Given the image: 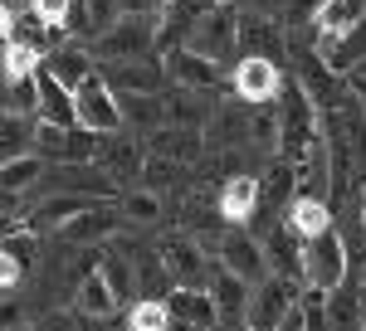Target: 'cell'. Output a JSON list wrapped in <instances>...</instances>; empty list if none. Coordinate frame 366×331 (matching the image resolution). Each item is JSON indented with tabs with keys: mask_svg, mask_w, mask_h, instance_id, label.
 Instances as JSON below:
<instances>
[{
	"mask_svg": "<svg viewBox=\"0 0 366 331\" xmlns=\"http://www.w3.org/2000/svg\"><path fill=\"white\" fill-rule=\"evenodd\" d=\"M157 29H162V15H117L113 29H103L98 39H88V54L98 58V63L147 58V54H157Z\"/></svg>",
	"mask_w": 366,
	"mask_h": 331,
	"instance_id": "cell-1",
	"label": "cell"
},
{
	"mask_svg": "<svg viewBox=\"0 0 366 331\" xmlns=\"http://www.w3.org/2000/svg\"><path fill=\"white\" fill-rule=\"evenodd\" d=\"M274 112H279V156L298 161V156L308 151L312 132H317V103L308 98V88L293 78V83H283Z\"/></svg>",
	"mask_w": 366,
	"mask_h": 331,
	"instance_id": "cell-2",
	"label": "cell"
},
{
	"mask_svg": "<svg viewBox=\"0 0 366 331\" xmlns=\"http://www.w3.org/2000/svg\"><path fill=\"white\" fill-rule=\"evenodd\" d=\"M352 277V258H347V239L337 229H322L317 239H303V287L332 292Z\"/></svg>",
	"mask_w": 366,
	"mask_h": 331,
	"instance_id": "cell-3",
	"label": "cell"
},
{
	"mask_svg": "<svg viewBox=\"0 0 366 331\" xmlns=\"http://www.w3.org/2000/svg\"><path fill=\"white\" fill-rule=\"evenodd\" d=\"M186 49H196V54L215 58V63H229V58H239V10L234 5H215V10H205L191 34H186Z\"/></svg>",
	"mask_w": 366,
	"mask_h": 331,
	"instance_id": "cell-4",
	"label": "cell"
},
{
	"mask_svg": "<svg viewBox=\"0 0 366 331\" xmlns=\"http://www.w3.org/2000/svg\"><path fill=\"white\" fill-rule=\"evenodd\" d=\"M229 93L244 103V108H259V103H279L283 93V63L264 54H244L229 73Z\"/></svg>",
	"mask_w": 366,
	"mask_h": 331,
	"instance_id": "cell-5",
	"label": "cell"
},
{
	"mask_svg": "<svg viewBox=\"0 0 366 331\" xmlns=\"http://www.w3.org/2000/svg\"><path fill=\"white\" fill-rule=\"evenodd\" d=\"M298 287H303V282H293V277H279V273L259 277V282H254V292H249L244 327H254V331H274L283 317L298 307Z\"/></svg>",
	"mask_w": 366,
	"mask_h": 331,
	"instance_id": "cell-6",
	"label": "cell"
},
{
	"mask_svg": "<svg viewBox=\"0 0 366 331\" xmlns=\"http://www.w3.org/2000/svg\"><path fill=\"white\" fill-rule=\"evenodd\" d=\"M93 151H98V132L34 122V156L39 161H93Z\"/></svg>",
	"mask_w": 366,
	"mask_h": 331,
	"instance_id": "cell-7",
	"label": "cell"
},
{
	"mask_svg": "<svg viewBox=\"0 0 366 331\" xmlns=\"http://www.w3.org/2000/svg\"><path fill=\"white\" fill-rule=\"evenodd\" d=\"M103 83L113 93H162L167 88V58L147 54V58H122V63H98Z\"/></svg>",
	"mask_w": 366,
	"mask_h": 331,
	"instance_id": "cell-8",
	"label": "cell"
},
{
	"mask_svg": "<svg viewBox=\"0 0 366 331\" xmlns=\"http://www.w3.org/2000/svg\"><path fill=\"white\" fill-rule=\"evenodd\" d=\"M74 103H79V127H88V132H117L122 127V108H117V93L103 83V73H93V78H84L79 88H74Z\"/></svg>",
	"mask_w": 366,
	"mask_h": 331,
	"instance_id": "cell-9",
	"label": "cell"
},
{
	"mask_svg": "<svg viewBox=\"0 0 366 331\" xmlns=\"http://www.w3.org/2000/svg\"><path fill=\"white\" fill-rule=\"evenodd\" d=\"M93 161L103 166L113 180H142V166H147V141H142L137 132L127 137L122 127H117V132H103V137H98V151H93Z\"/></svg>",
	"mask_w": 366,
	"mask_h": 331,
	"instance_id": "cell-10",
	"label": "cell"
},
{
	"mask_svg": "<svg viewBox=\"0 0 366 331\" xmlns=\"http://www.w3.org/2000/svg\"><path fill=\"white\" fill-rule=\"evenodd\" d=\"M215 258L225 263L229 273H239L244 282H259V277H269V258H264V239H254L244 224H229L220 248H215Z\"/></svg>",
	"mask_w": 366,
	"mask_h": 331,
	"instance_id": "cell-11",
	"label": "cell"
},
{
	"mask_svg": "<svg viewBox=\"0 0 366 331\" xmlns=\"http://www.w3.org/2000/svg\"><path fill=\"white\" fill-rule=\"evenodd\" d=\"M34 93H39V103H34V117H39V122L79 127V103H74V88H69L64 78H54V68H49V63H39V68H34Z\"/></svg>",
	"mask_w": 366,
	"mask_h": 331,
	"instance_id": "cell-12",
	"label": "cell"
},
{
	"mask_svg": "<svg viewBox=\"0 0 366 331\" xmlns=\"http://www.w3.org/2000/svg\"><path fill=\"white\" fill-rule=\"evenodd\" d=\"M162 258H167V273L176 287H205V248L196 244V234H167L162 239Z\"/></svg>",
	"mask_w": 366,
	"mask_h": 331,
	"instance_id": "cell-13",
	"label": "cell"
},
{
	"mask_svg": "<svg viewBox=\"0 0 366 331\" xmlns=\"http://www.w3.org/2000/svg\"><path fill=\"white\" fill-rule=\"evenodd\" d=\"M298 170V195H312V200H327L332 185H337V170H332V151H327V137H322V127L312 132L308 151L293 161Z\"/></svg>",
	"mask_w": 366,
	"mask_h": 331,
	"instance_id": "cell-14",
	"label": "cell"
},
{
	"mask_svg": "<svg viewBox=\"0 0 366 331\" xmlns=\"http://www.w3.org/2000/svg\"><path fill=\"white\" fill-rule=\"evenodd\" d=\"M167 58V78L176 83V88H200V93H215L220 83H225V63H215V58H205L196 54V49H171Z\"/></svg>",
	"mask_w": 366,
	"mask_h": 331,
	"instance_id": "cell-15",
	"label": "cell"
},
{
	"mask_svg": "<svg viewBox=\"0 0 366 331\" xmlns=\"http://www.w3.org/2000/svg\"><path fill=\"white\" fill-rule=\"evenodd\" d=\"M205 292H210V302H215V312H220L225 327H244L254 282H244L239 273H229L225 263H215V268H210V282H205Z\"/></svg>",
	"mask_w": 366,
	"mask_h": 331,
	"instance_id": "cell-16",
	"label": "cell"
},
{
	"mask_svg": "<svg viewBox=\"0 0 366 331\" xmlns=\"http://www.w3.org/2000/svg\"><path fill=\"white\" fill-rule=\"evenodd\" d=\"M142 141H147V151H152V156H167V161L191 166V161H200V151H205V127L162 122V127H152Z\"/></svg>",
	"mask_w": 366,
	"mask_h": 331,
	"instance_id": "cell-17",
	"label": "cell"
},
{
	"mask_svg": "<svg viewBox=\"0 0 366 331\" xmlns=\"http://www.w3.org/2000/svg\"><path fill=\"white\" fill-rule=\"evenodd\" d=\"M244 54H264L283 63L288 58V29L274 25V15H239V58Z\"/></svg>",
	"mask_w": 366,
	"mask_h": 331,
	"instance_id": "cell-18",
	"label": "cell"
},
{
	"mask_svg": "<svg viewBox=\"0 0 366 331\" xmlns=\"http://www.w3.org/2000/svg\"><path fill=\"white\" fill-rule=\"evenodd\" d=\"M264 258H269V273L303 282V239L288 229V220H279L264 234Z\"/></svg>",
	"mask_w": 366,
	"mask_h": 331,
	"instance_id": "cell-19",
	"label": "cell"
},
{
	"mask_svg": "<svg viewBox=\"0 0 366 331\" xmlns=\"http://www.w3.org/2000/svg\"><path fill=\"white\" fill-rule=\"evenodd\" d=\"M220 215H225L229 224H249L254 210H259V180H254L249 170H234L225 185H220Z\"/></svg>",
	"mask_w": 366,
	"mask_h": 331,
	"instance_id": "cell-20",
	"label": "cell"
},
{
	"mask_svg": "<svg viewBox=\"0 0 366 331\" xmlns=\"http://www.w3.org/2000/svg\"><path fill=\"white\" fill-rule=\"evenodd\" d=\"M117 307H122V302H117V292L108 287V277L98 273V268H93V273H88L79 287H74V312H79V317H93V322H113Z\"/></svg>",
	"mask_w": 366,
	"mask_h": 331,
	"instance_id": "cell-21",
	"label": "cell"
},
{
	"mask_svg": "<svg viewBox=\"0 0 366 331\" xmlns=\"http://www.w3.org/2000/svg\"><path fill=\"white\" fill-rule=\"evenodd\" d=\"M317 54L327 58L337 73H357V68L366 63V15H362L352 29H347V34H337V39H322V44H317Z\"/></svg>",
	"mask_w": 366,
	"mask_h": 331,
	"instance_id": "cell-22",
	"label": "cell"
},
{
	"mask_svg": "<svg viewBox=\"0 0 366 331\" xmlns=\"http://www.w3.org/2000/svg\"><path fill=\"white\" fill-rule=\"evenodd\" d=\"M117 0H74L69 5V29H74V39H98L103 29H113L117 25Z\"/></svg>",
	"mask_w": 366,
	"mask_h": 331,
	"instance_id": "cell-23",
	"label": "cell"
},
{
	"mask_svg": "<svg viewBox=\"0 0 366 331\" xmlns=\"http://www.w3.org/2000/svg\"><path fill=\"white\" fill-rule=\"evenodd\" d=\"M162 103H167V122H181V127H205L215 117L210 93H200V88H171L162 93Z\"/></svg>",
	"mask_w": 366,
	"mask_h": 331,
	"instance_id": "cell-24",
	"label": "cell"
},
{
	"mask_svg": "<svg viewBox=\"0 0 366 331\" xmlns=\"http://www.w3.org/2000/svg\"><path fill=\"white\" fill-rule=\"evenodd\" d=\"M44 63H49V68H54V78H64L69 88H79L84 78H93V73H98V58L88 54L84 39H74V44H59V49H49V54H44Z\"/></svg>",
	"mask_w": 366,
	"mask_h": 331,
	"instance_id": "cell-25",
	"label": "cell"
},
{
	"mask_svg": "<svg viewBox=\"0 0 366 331\" xmlns=\"http://www.w3.org/2000/svg\"><path fill=\"white\" fill-rule=\"evenodd\" d=\"M167 302H171V317H181V322H191V327H200V331H210L220 322V312H215V302H210L205 287H171Z\"/></svg>",
	"mask_w": 366,
	"mask_h": 331,
	"instance_id": "cell-26",
	"label": "cell"
},
{
	"mask_svg": "<svg viewBox=\"0 0 366 331\" xmlns=\"http://www.w3.org/2000/svg\"><path fill=\"white\" fill-rule=\"evenodd\" d=\"M288 229H293L298 239H317L322 229H332V210H327V200L293 195V200H288Z\"/></svg>",
	"mask_w": 366,
	"mask_h": 331,
	"instance_id": "cell-27",
	"label": "cell"
},
{
	"mask_svg": "<svg viewBox=\"0 0 366 331\" xmlns=\"http://www.w3.org/2000/svg\"><path fill=\"white\" fill-rule=\"evenodd\" d=\"M34 112H5L0 108V161L34 151Z\"/></svg>",
	"mask_w": 366,
	"mask_h": 331,
	"instance_id": "cell-28",
	"label": "cell"
},
{
	"mask_svg": "<svg viewBox=\"0 0 366 331\" xmlns=\"http://www.w3.org/2000/svg\"><path fill=\"white\" fill-rule=\"evenodd\" d=\"M98 273L108 277V287L117 292V302H132V297H137V268H132V258H127L122 248H103Z\"/></svg>",
	"mask_w": 366,
	"mask_h": 331,
	"instance_id": "cell-29",
	"label": "cell"
},
{
	"mask_svg": "<svg viewBox=\"0 0 366 331\" xmlns=\"http://www.w3.org/2000/svg\"><path fill=\"white\" fill-rule=\"evenodd\" d=\"M117 210H122V220L132 224V229H147V224L162 220V195L147 190V185H137V190L117 195Z\"/></svg>",
	"mask_w": 366,
	"mask_h": 331,
	"instance_id": "cell-30",
	"label": "cell"
},
{
	"mask_svg": "<svg viewBox=\"0 0 366 331\" xmlns=\"http://www.w3.org/2000/svg\"><path fill=\"white\" fill-rule=\"evenodd\" d=\"M171 327V302L167 297H137L127 312V331H167Z\"/></svg>",
	"mask_w": 366,
	"mask_h": 331,
	"instance_id": "cell-31",
	"label": "cell"
},
{
	"mask_svg": "<svg viewBox=\"0 0 366 331\" xmlns=\"http://www.w3.org/2000/svg\"><path fill=\"white\" fill-rule=\"evenodd\" d=\"M181 175H186V166H181V161H167V156H152V151H147V166H142L137 185H147V190L162 195V190H176Z\"/></svg>",
	"mask_w": 366,
	"mask_h": 331,
	"instance_id": "cell-32",
	"label": "cell"
},
{
	"mask_svg": "<svg viewBox=\"0 0 366 331\" xmlns=\"http://www.w3.org/2000/svg\"><path fill=\"white\" fill-rule=\"evenodd\" d=\"M29 5H34V15L49 29H69V5L74 0H29Z\"/></svg>",
	"mask_w": 366,
	"mask_h": 331,
	"instance_id": "cell-33",
	"label": "cell"
},
{
	"mask_svg": "<svg viewBox=\"0 0 366 331\" xmlns=\"http://www.w3.org/2000/svg\"><path fill=\"white\" fill-rule=\"evenodd\" d=\"M25 273H29V268L10 253V244L0 239V292H5V287H20V277H25Z\"/></svg>",
	"mask_w": 366,
	"mask_h": 331,
	"instance_id": "cell-34",
	"label": "cell"
},
{
	"mask_svg": "<svg viewBox=\"0 0 366 331\" xmlns=\"http://www.w3.org/2000/svg\"><path fill=\"white\" fill-rule=\"evenodd\" d=\"M34 331H84V317L79 312H44L34 322Z\"/></svg>",
	"mask_w": 366,
	"mask_h": 331,
	"instance_id": "cell-35",
	"label": "cell"
},
{
	"mask_svg": "<svg viewBox=\"0 0 366 331\" xmlns=\"http://www.w3.org/2000/svg\"><path fill=\"white\" fill-rule=\"evenodd\" d=\"M229 5H234L239 15H274V20H279L288 0H229Z\"/></svg>",
	"mask_w": 366,
	"mask_h": 331,
	"instance_id": "cell-36",
	"label": "cell"
},
{
	"mask_svg": "<svg viewBox=\"0 0 366 331\" xmlns=\"http://www.w3.org/2000/svg\"><path fill=\"white\" fill-rule=\"evenodd\" d=\"M20 322H25V307L15 297H0V331H20Z\"/></svg>",
	"mask_w": 366,
	"mask_h": 331,
	"instance_id": "cell-37",
	"label": "cell"
},
{
	"mask_svg": "<svg viewBox=\"0 0 366 331\" xmlns=\"http://www.w3.org/2000/svg\"><path fill=\"white\" fill-rule=\"evenodd\" d=\"M171 0H117V10L122 15H162Z\"/></svg>",
	"mask_w": 366,
	"mask_h": 331,
	"instance_id": "cell-38",
	"label": "cell"
},
{
	"mask_svg": "<svg viewBox=\"0 0 366 331\" xmlns=\"http://www.w3.org/2000/svg\"><path fill=\"white\" fill-rule=\"evenodd\" d=\"M347 83H352V98H357V112L366 117V78H362V73H347Z\"/></svg>",
	"mask_w": 366,
	"mask_h": 331,
	"instance_id": "cell-39",
	"label": "cell"
},
{
	"mask_svg": "<svg viewBox=\"0 0 366 331\" xmlns=\"http://www.w3.org/2000/svg\"><path fill=\"white\" fill-rule=\"evenodd\" d=\"M10 34H15V10H10V5L0 0V44H5Z\"/></svg>",
	"mask_w": 366,
	"mask_h": 331,
	"instance_id": "cell-40",
	"label": "cell"
},
{
	"mask_svg": "<svg viewBox=\"0 0 366 331\" xmlns=\"http://www.w3.org/2000/svg\"><path fill=\"white\" fill-rule=\"evenodd\" d=\"M167 331H200V327H191V322H181V317H171V327Z\"/></svg>",
	"mask_w": 366,
	"mask_h": 331,
	"instance_id": "cell-41",
	"label": "cell"
},
{
	"mask_svg": "<svg viewBox=\"0 0 366 331\" xmlns=\"http://www.w3.org/2000/svg\"><path fill=\"white\" fill-rule=\"evenodd\" d=\"M357 292H362V302H366V263H362V277H357Z\"/></svg>",
	"mask_w": 366,
	"mask_h": 331,
	"instance_id": "cell-42",
	"label": "cell"
},
{
	"mask_svg": "<svg viewBox=\"0 0 366 331\" xmlns=\"http://www.w3.org/2000/svg\"><path fill=\"white\" fill-rule=\"evenodd\" d=\"M362 331H366V312H362Z\"/></svg>",
	"mask_w": 366,
	"mask_h": 331,
	"instance_id": "cell-43",
	"label": "cell"
},
{
	"mask_svg": "<svg viewBox=\"0 0 366 331\" xmlns=\"http://www.w3.org/2000/svg\"><path fill=\"white\" fill-rule=\"evenodd\" d=\"M362 224H366V215H362Z\"/></svg>",
	"mask_w": 366,
	"mask_h": 331,
	"instance_id": "cell-44",
	"label": "cell"
},
{
	"mask_svg": "<svg viewBox=\"0 0 366 331\" xmlns=\"http://www.w3.org/2000/svg\"><path fill=\"white\" fill-rule=\"evenodd\" d=\"M244 331H254V327H244Z\"/></svg>",
	"mask_w": 366,
	"mask_h": 331,
	"instance_id": "cell-45",
	"label": "cell"
}]
</instances>
